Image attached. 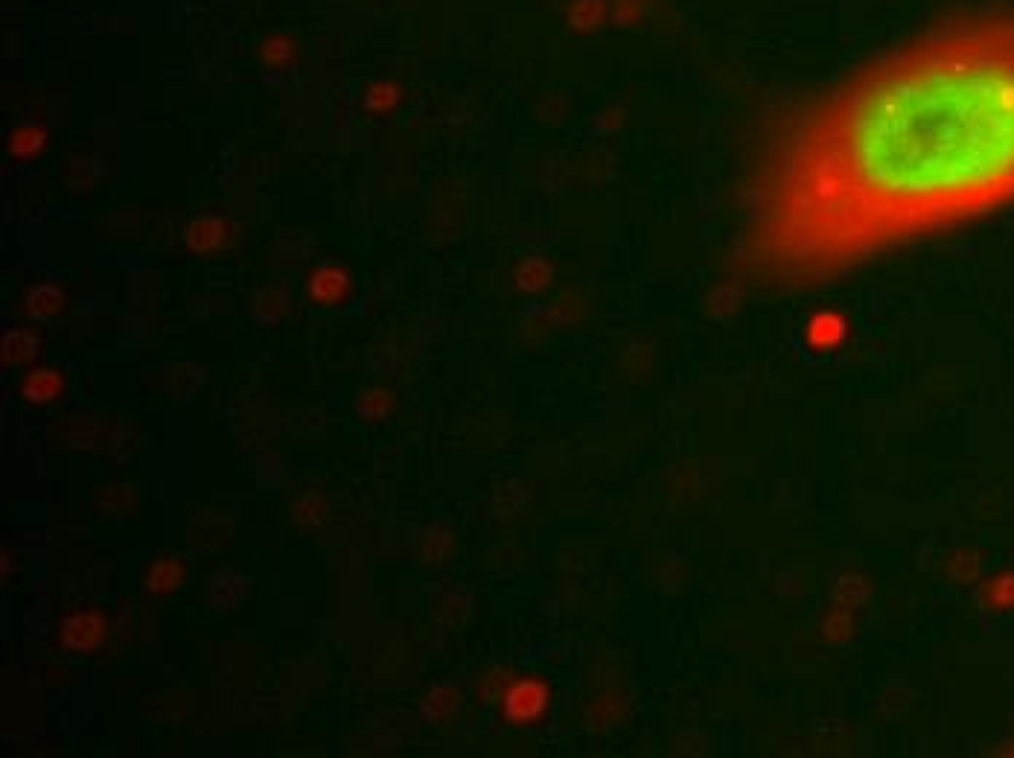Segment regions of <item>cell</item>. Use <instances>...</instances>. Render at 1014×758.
Wrapping results in <instances>:
<instances>
[{
    "mask_svg": "<svg viewBox=\"0 0 1014 758\" xmlns=\"http://www.w3.org/2000/svg\"><path fill=\"white\" fill-rule=\"evenodd\" d=\"M21 391L30 403H50L62 391V377L56 371H35L24 379Z\"/></svg>",
    "mask_w": 1014,
    "mask_h": 758,
    "instance_id": "8",
    "label": "cell"
},
{
    "mask_svg": "<svg viewBox=\"0 0 1014 758\" xmlns=\"http://www.w3.org/2000/svg\"><path fill=\"white\" fill-rule=\"evenodd\" d=\"M988 601L994 607H1012L1014 604V575H1003V578H994L988 584Z\"/></svg>",
    "mask_w": 1014,
    "mask_h": 758,
    "instance_id": "15",
    "label": "cell"
},
{
    "mask_svg": "<svg viewBox=\"0 0 1014 758\" xmlns=\"http://www.w3.org/2000/svg\"><path fill=\"white\" fill-rule=\"evenodd\" d=\"M62 301H65V295H62L59 286H50V283L35 286L30 292V312L38 318H50V315L62 310Z\"/></svg>",
    "mask_w": 1014,
    "mask_h": 758,
    "instance_id": "12",
    "label": "cell"
},
{
    "mask_svg": "<svg viewBox=\"0 0 1014 758\" xmlns=\"http://www.w3.org/2000/svg\"><path fill=\"white\" fill-rule=\"evenodd\" d=\"M505 718L513 724L537 721L548 706V686L540 680H519L505 691Z\"/></svg>",
    "mask_w": 1014,
    "mask_h": 758,
    "instance_id": "3",
    "label": "cell"
},
{
    "mask_svg": "<svg viewBox=\"0 0 1014 758\" xmlns=\"http://www.w3.org/2000/svg\"><path fill=\"white\" fill-rule=\"evenodd\" d=\"M347 292H350V275L336 263H324L309 277V295L318 304H338L347 298Z\"/></svg>",
    "mask_w": 1014,
    "mask_h": 758,
    "instance_id": "4",
    "label": "cell"
},
{
    "mask_svg": "<svg viewBox=\"0 0 1014 758\" xmlns=\"http://www.w3.org/2000/svg\"><path fill=\"white\" fill-rule=\"evenodd\" d=\"M1009 753H1012V756H1014V744H1012V750H1009Z\"/></svg>",
    "mask_w": 1014,
    "mask_h": 758,
    "instance_id": "19",
    "label": "cell"
},
{
    "mask_svg": "<svg viewBox=\"0 0 1014 758\" xmlns=\"http://www.w3.org/2000/svg\"><path fill=\"white\" fill-rule=\"evenodd\" d=\"M38 353V342L30 333H6L3 339V359L6 365H24Z\"/></svg>",
    "mask_w": 1014,
    "mask_h": 758,
    "instance_id": "10",
    "label": "cell"
},
{
    "mask_svg": "<svg viewBox=\"0 0 1014 758\" xmlns=\"http://www.w3.org/2000/svg\"><path fill=\"white\" fill-rule=\"evenodd\" d=\"M228 231H231V225L225 219L204 216L187 228V245L199 254H210V251H216L228 242Z\"/></svg>",
    "mask_w": 1014,
    "mask_h": 758,
    "instance_id": "7",
    "label": "cell"
},
{
    "mask_svg": "<svg viewBox=\"0 0 1014 758\" xmlns=\"http://www.w3.org/2000/svg\"><path fill=\"white\" fill-rule=\"evenodd\" d=\"M1014 207V9L930 27L787 108L744 184L735 263L813 289Z\"/></svg>",
    "mask_w": 1014,
    "mask_h": 758,
    "instance_id": "1",
    "label": "cell"
},
{
    "mask_svg": "<svg viewBox=\"0 0 1014 758\" xmlns=\"http://www.w3.org/2000/svg\"><path fill=\"white\" fill-rule=\"evenodd\" d=\"M845 339V321L834 312H819L808 321L805 330V345L816 350V353H828L834 347L843 345Z\"/></svg>",
    "mask_w": 1014,
    "mask_h": 758,
    "instance_id": "5",
    "label": "cell"
},
{
    "mask_svg": "<svg viewBox=\"0 0 1014 758\" xmlns=\"http://www.w3.org/2000/svg\"><path fill=\"white\" fill-rule=\"evenodd\" d=\"M181 566L175 563V560H161L152 572H149V578H146V586L152 589V592H169V589H175V586L181 584Z\"/></svg>",
    "mask_w": 1014,
    "mask_h": 758,
    "instance_id": "13",
    "label": "cell"
},
{
    "mask_svg": "<svg viewBox=\"0 0 1014 758\" xmlns=\"http://www.w3.org/2000/svg\"><path fill=\"white\" fill-rule=\"evenodd\" d=\"M359 412L365 414V417H379V414H385L388 412V394H382V391H371V394H365L362 400H359Z\"/></svg>",
    "mask_w": 1014,
    "mask_h": 758,
    "instance_id": "16",
    "label": "cell"
},
{
    "mask_svg": "<svg viewBox=\"0 0 1014 758\" xmlns=\"http://www.w3.org/2000/svg\"><path fill=\"white\" fill-rule=\"evenodd\" d=\"M860 589H863V581H843L825 619H822V636L828 642H845L851 633H854V616H857V607H860Z\"/></svg>",
    "mask_w": 1014,
    "mask_h": 758,
    "instance_id": "2",
    "label": "cell"
},
{
    "mask_svg": "<svg viewBox=\"0 0 1014 758\" xmlns=\"http://www.w3.org/2000/svg\"><path fill=\"white\" fill-rule=\"evenodd\" d=\"M44 140H47V132L41 126H18L9 138V149L18 158H33L35 152L44 146Z\"/></svg>",
    "mask_w": 1014,
    "mask_h": 758,
    "instance_id": "11",
    "label": "cell"
},
{
    "mask_svg": "<svg viewBox=\"0 0 1014 758\" xmlns=\"http://www.w3.org/2000/svg\"><path fill=\"white\" fill-rule=\"evenodd\" d=\"M545 280H548V269L540 266V263H528V266L519 272V283H522L525 289H540Z\"/></svg>",
    "mask_w": 1014,
    "mask_h": 758,
    "instance_id": "18",
    "label": "cell"
},
{
    "mask_svg": "<svg viewBox=\"0 0 1014 758\" xmlns=\"http://www.w3.org/2000/svg\"><path fill=\"white\" fill-rule=\"evenodd\" d=\"M397 103H400V88L394 82H376L365 94L368 111H391Z\"/></svg>",
    "mask_w": 1014,
    "mask_h": 758,
    "instance_id": "14",
    "label": "cell"
},
{
    "mask_svg": "<svg viewBox=\"0 0 1014 758\" xmlns=\"http://www.w3.org/2000/svg\"><path fill=\"white\" fill-rule=\"evenodd\" d=\"M507 683H510V680H507L505 674H490V677H484V680H481V694H484V700H502L505 691L510 689Z\"/></svg>",
    "mask_w": 1014,
    "mask_h": 758,
    "instance_id": "17",
    "label": "cell"
},
{
    "mask_svg": "<svg viewBox=\"0 0 1014 758\" xmlns=\"http://www.w3.org/2000/svg\"><path fill=\"white\" fill-rule=\"evenodd\" d=\"M260 59L274 70L289 68V62L295 59V44L286 35H271L260 47Z\"/></svg>",
    "mask_w": 1014,
    "mask_h": 758,
    "instance_id": "9",
    "label": "cell"
},
{
    "mask_svg": "<svg viewBox=\"0 0 1014 758\" xmlns=\"http://www.w3.org/2000/svg\"><path fill=\"white\" fill-rule=\"evenodd\" d=\"M65 645L68 648H79V651H91L97 648L105 636V621L97 616V613H82V616H73L65 624Z\"/></svg>",
    "mask_w": 1014,
    "mask_h": 758,
    "instance_id": "6",
    "label": "cell"
}]
</instances>
